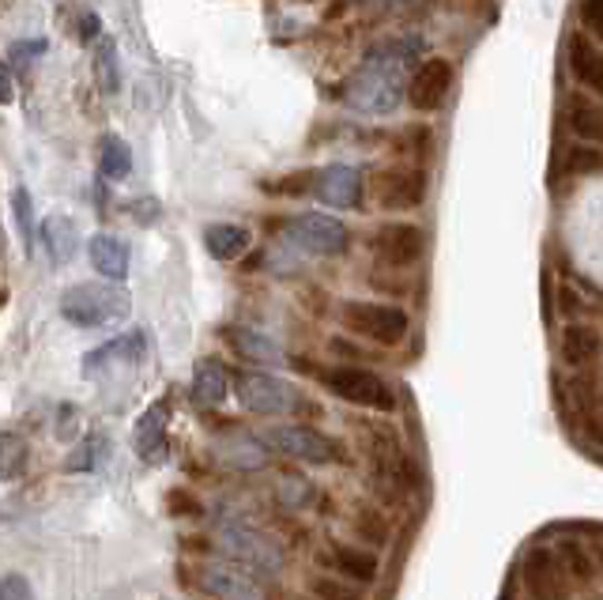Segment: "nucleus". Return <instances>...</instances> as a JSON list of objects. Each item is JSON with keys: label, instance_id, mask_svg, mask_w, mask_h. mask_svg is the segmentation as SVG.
I'll use <instances>...</instances> for the list:
<instances>
[{"label": "nucleus", "instance_id": "nucleus-1", "mask_svg": "<svg viewBox=\"0 0 603 600\" xmlns=\"http://www.w3.org/2000/svg\"><path fill=\"white\" fill-rule=\"evenodd\" d=\"M404 57L400 53H370L348 80V107L362 113H392L404 99Z\"/></svg>", "mask_w": 603, "mask_h": 600}, {"label": "nucleus", "instance_id": "nucleus-2", "mask_svg": "<svg viewBox=\"0 0 603 600\" xmlns=\"http://www.w3.org/2000/svg\"><path fill=\"white\" fill-rule=\"evenodd\" d=\"M132 310V299L121 283H76L61 294V318L80 329H99L124 321Z\"/></svg>", "mask_w": 603, "mask_h": 600}, {"label": "nucleus", "instance_id": "nucleus-3", "mask_svg": "<svg viewBox=\"0 0 603 600\" xmlns=\"http://www.w3.org/2000/svg\"><path fill=\"white\" fill-rule=\"evenodd\" d=\"M340 326L351 332V337H362L370 344H381V348H396L400 340L408 337L411 329V318L404 307L396 302H343L340 307Z\"/></svg>", "mask_w": 603, "mask_h": 600}, {"label": "nucleus", "instance_id": "nucleus-4", "mask_svg": "<svg viewBox=\"0 0 603 600\" xmlns=\"http://www.w3.org/2000/svg\"><path fill=\"white\" fill-rule=\"evenodd\" d=\"M321 382L332 397L348 400V404L370 408V412H396V393H392V386L366 367H332L321 374Z\"/></svg>", "mask_w": 603, "mask_h": 600}, {"label": "nucleus", "instance_id": "nucleus-5", "mask_svg": "<svg viewBox=\"0 0 603 600\" xmlns=\"http://www.w3.org/2000/svg\"><path fill=\"white\" fill-rule=\"evenodd\" d=\"M215 548L223 551L231 563H242L257 574H280L287 556L272 537H264L261 529L249 526H223L215 532Z\"/></svg>", "mask_w": 603, "mask_h": 600}, {"label": "nucleus", "instance_id": "nucleus-6", "mask_svg": "<svg viewBox=\"0 0 603 600\" xmlns=\"http://www.w3.org/2000/svg\"><path fill=\"white\" fill-rule=\"evenodd\" d=\"M348 242L351 234L336 216L305 212V216H294L291 223L283 227V246L310 257H340L348 250Z\"/></svg>", "mask_w": 603, "mask_h": 600}, {"label": "nucleus", "instance_id": "nucleus-7", "mask_svg": "<svg viewBox=\"0 0 603 600\" xmlns=\"http://www.w3.org/2000/svg\"><path fill=\"white\" fill-rule=\"evenodd\" d=\"M234 389H238L242 408H249V412H257V416H294V412H302V404H305L299 386H291L280 374H264V370L242 374Z\"/></svg>", "mask_w": 603, "mask_h": 600}, {"label": "nucleus", "instance_id": "nucleus-8", "mask_svg": "<svg viewBox=\"0 0 603 600\" xmlns=\"http://www.w3.org/2000/svg\"><path fill=\"white\" fill-rule=\"evenodd\" d=\"M257 438L268 446V450L283 453V457H294V461H305V464H329L336 461V442H329L321 431L305 423H275V427H261Z\"/></svg>", "mask_w": 603, "mask_h": 600}, {"label": "nucleus", "instance_id": "nucleus-9", "mask_svg": "<svg viewBox=\"0 0 603 600\" xmlns=\"http://www.w3.org/2000/svg\"><path fill=\"white\" fill-rule=\"evenodd\" d=\"M378 208L385 212H411L426 200V170L423 167H411V163H396V167H381L373 174L370 186Z\"/></svg>", "mask_w": 603, "mask_h": 600}, {"label": "nucleus", "instance_id": "nucleus-10", "mask_svg": "<svg viewBox=\"0 0 603 600\" xmlns=\"http://www.w3.org/2000/svg\"><path fill=\"white\" fill-rule=\"evenodd\" d=\"M197 586L212 600H268V589L257 570L231 559H212L197 570Z\"/></svg>", "mask_w": 603, "mask_h": 600}, {"label": "nucleus", "instance_id": "nucleus-11", "mask_svg": "<svg viewBox=\"0 0 603 600\" xmlns=\"http://www.w3.org/2000/svg\"><path fill=\"white\" fill-rule=\"evenodd\" d=\"M521 586H524V593H529V600H570V589H573L566 570L559 567L554 548H543V544L524 551Z\"/></svg>", "mask_w": 603, "mask_h": 600}, {"label": "nucleus", "instance_id": "nucleus-12", "mask_svg": "<svg viewBox=\"0 0 603 600\" xmlns=\"http://www.w3.org/2000/svg\"><path fill=\"white\" fill-rule=\"evenodd\" d=\"M426 234L415 223H381L370 234V250L381 269H411L423 257Z\"/></svg>", "mask_w": 603, "mask_h": 600}, {"label": "nucleus", "instance_id": "nucleus-13", "mask_svg": "<svg viewBox=\"0 0 603 600\" xmlns=\"http://www.w3.org/2000/svg\"><path fill=\"white\" fill-rule=\"evenodd\" d=\"M449 91H453V64L445 57H426L408 80V102L423 113H434L445 107Z\"/></svg>", "mask_w": 603, "mask_h": 600}, {"label": "nucleus", "instance_id": "nucleus-14", "mask_svg": "<svg viewBox=\"0 0 603 600\" xmlns=\"http://www.w3.org/2000/svg\"><path fill=\"white\" fill-rule=\"evenodd\" d=\"M321 570L336 578H348L355 586H373L381 574V563L373 556V548H359V544H329L324 551H318Z\"/></svg>", "mask_w": 603, "mask_h": 600}, {"label": "nucleus", "instance_id": "nucleus-15", "mask_svg": "<svg viewBox=\"0 0 603 600\" xmlns=\"http://www.w3.org/2000/svg\"><path fill=\"white\" fill-rule=\"evenodd\" d=\"M143 356H148V332L132 329V332H124V337L110 340V344L94 348L91 356H83V378H94L107 367H118V363H140Z\"/></svg>", "mask_w": 603, "mask_h": 600}, {"label": "nucleus", "instance_id": "nucleus-16", "mask_svg": "<svg viewBox=\"0 0 603 600\" xmlns=\"http://www.w3.org/2000/svg\"><path fill=\"white\" fill-rule=\"evenodd\" d=\"M167 423H170V400H155L148 408L137 427H132V450H137L143 461H162L167 457Z\"/></svg>", "mask_w": 603, "mask_h": 600}, {"label": "nucleus", "instance_id": "nucleus-17", "mask_svg": "<svg viewBox=\"0 0 603 600\" xmlns=\"http://www.w3.org/2000/svg\"><path fill=\"white\" fill-rule=\"evenodd\" d=\"M313 197L329 208H355L362 197V178L355 167H324L318 170V182H313Z\"/></svg>", "mask_w": 603, "mask_h": 600}, {"label": "nucleus", "instance_id": "nucleus-18", "mask_svg": "<svg viewBox=\"0 0 603 600\" xmlns=\"http://www.w3.org/2000/svg\"><path fill=\"white\" fill-rule=\"evenodd\" d=\"M600 351H603L600 329H592V326H566V329H562L559 356H562V363H566V367L585 370V367L596 363Z\"/></svg>", "mask_w": 603, "mask_h": 600}, {"label": "nucleus", "instance_id": "nucleus-19", "mask_svg": "<svg viewBox=\"0 0 603 600\" xmlns=\"http://www.w3.org/2000/svg\"><path fill=\"white\" fill-rule=\"evenodd\" d=\"M570 72L581 88L603 94V50L592 42V38H585V34L570 38Z\"/></svg>", "mask_w": 603, "mask_h": 600}, {"label": "nucleus", "instance_id": "nucleus-20", "mask_svg": "<svg viewBox=\"0 0 603 600\" xmlns=\"http://www.w3.org/2000/svg\"><path fill=\"white\" fill-rule=\"evenodd\" d=\"M88 257L94 264V272L107 276L110 283H121L129 276V246L113 234H94L88 242Z\"/></svg>", "mask_w": 603, "mask_h": 600}, {"label": "nucleus", "instance_id": "nucleus-21", "mask_svg": "<svg viewBox=\"0 0 603 600\" xmlns=\"http://www.w3.org/2000/svg\"><path fill=\"white\" fill-rule=\"evenodd\" d=\"M570 132L585 144H603V107L600 102L585 99V94H573L566 107Z\"/></svg>", "mask_w": 603, "mask_h": 600}, {"label": "nucleus", "instance_id": "nucleus-22", "mask_svg": "<svg viewBox=\"0 0 603 600\" xmlns=\"http://www.w3.org/2000/svg\"><path fill=\"white\" fill-rule=\"evenodd\" d=\"M227 393H231V378L219 359H200L193 370V397L200 404H223Z\"/></svg>", "mask_w": 603, "mask_h": 600}, {"label": "nucleus", "instance_id": "nucleus-23", "mask_svg": "<svg viewBox=\"0 0 603 600\" xmlns=\"http://www.w3.org/2000/svg\"><path fill=\"white\" fill-rule=\"evenodd\" d=\"M204 246L215 261H238L249 250V231L238 223H212L204 231Z\"/></svg>", "mask_w": 603, "mask_h": 600}, {"label": "nucleus", "instance_id": "nucleus-24", "mask_svg": "<svg viewBox=\"0 0 603 600\" xmlns=\"http://www.w3.org/2000/svg\"><path fill=\"white\" fill-rule=\"evenodd\" d=\"M554 556H559V567L566 570L570 586H589L592 578H596V563H592L589 548L581 544V540H559L554 544Z\"/></svg>", "mask_w": 603, "mask_h": 600}, {"label": "nucleus", "instance_id": "nucleus-25", "mask_svg": "<svg viewBox=\"0 0 603 600\" xmlns=\"http://www.w3.org/2000/svg\"><path fill=\"white\" fill-rule=\"evenodd\" d=\"M231 344L238 348V356L253 359V363H280L283 359L280 340L268 337V332H261V329H234Z\"/></svg>", "mask_w": 603, "mask_h": 600}, {"label": "nucleus", "instance_id": "nucleus-26", "mask_svg": "<svg viewBox=\"0 0 603 600\" xmlns=\"http://www.w3.org/2000/svg\"><path fill=\"white\" fill-rule=\"evenodd\" d=\"M42 242L50 246V257L57 264H64L80 246V234H76V223L69 216H53L50 223L42 227Z\"/></svg>", "mask_w": 603, "mask_h": 600}, {"label": "nucleus", "instance_id": "nucleus-27", "mask_svg": "<svg viewBox=\"0 0 603 600\" xmlns=\"http://www.w3.org/2000/svg\"><path fill=\"white\" fill-rule=\"evenodd\" d=\"M264 450H268V446L257 434H242V438L231 434L223 446H219V457H223V461H231V464H238V469H261V464H264Z\"/></svg>", "mask_w": 603, "mask_h": 600}, {"label": "nucleus", "instance_id": "nucleus-28", "mask_svg": "<svg viewBox=\"0 0 603 600\" xmlns=\"http://www.w3.org/2000/svg\"><path fill=\"white\" fill-rule=\"evenodd\" d=\"M351 529H355V537L370 548H381L389 540V518L381 510L366 507V502L355 507V513H351Z\"/></svg>", "mask_w": 603, "mask_h": 600}, {"label": "nucleus", "instance_id": "nucleus-29", "mask_svg": "<svg viewBox=\"0 0 603 600\" xmlns=\"http://www.w3.org/2000/svg\"><path fill=\"white\" fill-rule=\"evenodd\" d=\"M99 170L107 182H121V178L132 174V151L121 137H107L102 140V156H99Z\"/></svg>", "mask_w": 603, "mask_h": 600}, {"label": "nucleus", "instance_id": "nucleus-30", "mask_svg": "<svg viewBox=\"0 0 603 600\" xmlns=\"http://www.w3.org/2000/svg\"><path fill=\"white\" fill-rule=\"evenodd\" d=\"M275 499H280V507H287V510H302V507H310V499H313V483L305 480L302 472H283L280 483H275Z\"/></svg>", "mask_w": 603, "mask_h": 600}, {"label": "nucleus", "instance_id": "nucleus-31", "mask_svg": "<svg viewBox=\"0 0 603 600\" xmlns=\"http://www.w3.org/2000/svg\"><path fill=\"white\" fill-rule=\"evenodd\" d=\"M310 593H313V600H366L355 582H348V578H336V574L310 578Z\"/></svg>", "mask_w": 603, "mask_h": 600}, {"label": "nucleus", "instance_id": "nucleus-32", "mask_svg": "<svg viewBox=\"0 0 603 600\" xmlns=\"http://www.w3.org/2000/svg\"><path fill=\"white\" fill-rule=\"evenodd\" d=\"M118 50H113V42H102L99 46V57H94V72H99V83L102 91L113 94L118 91V57H113Z\"/></svg>", "mask_w": 603, "mask_h": 600}, {"label": "nucleus", "instance_id": "nucleus-33", "mask_svg": "<svg viewBox=\"0 0 603 600\" xmlns=\"http://www.w3.org/2000/svg\"><path fill=\"white\" fill-rule=\"evenodd\" d=\"M167 510L174 513V518H204V502L193 499L185 488H178V491H170L167 494Z\"/></svg>", "mask_w": 603, "mask_h": 600}, {"label": "nucleus", "instance_id": "nucleus-34", "mask_svg": "<svg viewBox=\"0 0 603 600\" xmlns=\"http://www.w3.org/2000/svg\"><path fill=\"white\" fill-rule=\"evenodd\" d=\"M12 204H16V223H19V231H23L27 246H31V238H34V208H31V193H27V189H16V193H12Z\"/></svg>", "mask_w": 603, "mask_h": 600}, {"label": "nucleus", "instance_id": "nucleus-35", "mask_svg": "<svg viewBox=\"0 0 603 600\" xmlns=\"http://www.w3.org/2000/svg\"><path fill=\"white\" fill-rule=\"evenodd\" d=\"M313 182H318V174H313V170H302V174H287L283 182L264 186V189H272V193H283V197H299V193H313Z\"/></svg>", "mask_w": 603, "mask_h": 600}, {"label": "nucleus", "instance_id": "nucleus-36", "mask_svg": "<svg viewBox=\"0 0 603 600\" xmlns=\"http://www.w3.org/2000/svg\"><path fill=\"white\" fill-rule=\"evenodd\" d=\"M99 453H102V438H91L88 446H80V450L72 453V461H64V469H69V472L94 469V464H99Z\"/></svg>", "mask_w": 603, "mask_h": 600}, {"label": "nucleus", "instance_id": "nucleus-37", "mask_svg": "<svg viewBox=\"0 0 603 600\" xmlns=\"http://www.w3.org/2000/svg\"><path fill=\"white\" fill-rule=\"evenodd\" d=\"M0 600H34V589L23 574H4V582H0Z\"/></svg>", "mask_w": 603, "mask_h": 600}, {"label": "nucleus", "instance_id": "nucleus-38", "mask_svg": "<svg viewBox=\"0 0 603 600\" xmlns=\"http://www.w3.org/2000/svg\"><path fill=\"white\" fill-rule=\"evenodd\" d=\"M581 19H585L589 31L603 38V0H581Z\"/></svg>", "mask_w": 603, "mask_h": 600}, {"label": "nucleus", "instance_id": "nucleus-39", "mask_svg": "<svg viewBox=\"0 0 603 600\" xmlns=\"http://www.w3.org/2000/svg\"><path fill=\"white\" fill-rule=\"evenodd\" d=\"M404 140H408V151H411V156H426V151H430V129L423 126V129H408L404 132Z\"/></svg>", "mask_w": 603, "mask_h": 600}, {"label": "nucleus", "instance_id": "nucleus-40", "mask_svg": "<svg viewBox=\"0 0 603 600\" xmlns=\"http://www.w3.org/2000/svg\"><path fill=\"white\" fill-rule=\"evenodd\" d=\"M132 208H137L140 223H155V219H159V204H155V200H137Z\"/></svg>", "mask_w": 603, "mask_h": 600}, {"label": "nucleus", "instance_id": "nucleus-41", "mask_svg": "<svg viewBox=\"0 0 603 600\" xmlns=\"http://www.w3.org/2000/svg\"><path fill=\"white\" fill-rule=\"evenodd\" d=\"M0 83H4V94H0V99H4V107L8 102L16 99V76H12V64L4 61V69H0Z\"/></svg>", "mask_w": 603, "mask_h": 600}, {"label": "nucleus", "instance_id": "nucleus-42", "mask_svg": "<svg viewBox=\"0 0 603 600\" xmlns=\"http://www.w3.org/2000/svg\"><path fill=\"white\" fill-rule=\"evenodd\" d=\"M80 42H91V38H99V16H83L80 19Z\"/></svg>", "mask_w": 603, "mask_h": 600}, {"label": "nucleus", "instance_id": "nucleus-43", "mask_svg": "<svg viewBox=\"0 0 603 600\" xmlns=\"http://www.w3.org/2000/svg\"><path fill=\"white\" fill-rule=\"evenodd\" d=\"M4 450H8V457H4V476H12V472H16V457H19V453H16V434L4 438Z\"/></svg>", "mask_w": 603, "mask_h": 600}, {"label": "nucleus", "instance_id": "nucleus-44", "mask_svg": "<svg viewBox=\"0 0 603 600\" xmlns=\"http://www.w3.org/2000/svg\"><path fill=\"white\" fill-rule=\"evenodd\" d=\"M370 4H381V8H408L411 0H370Z\"/></svg>", "mask_w": 603, "mask_h": 600}, {"label": "nucleus", "instance_id": "nucleus-45", "mask_svg": "<svg viewBox=\"0 0 603 600\" xmlns=\"http://www.w3.org/2000/svg\"><path fill=\"white\" fill-rule=\"evenodd\" d=\"M596 559H600V567H603V544H600V551H596Z\"/></svg>", "mask_w": 603, "mask_h": 600}]
</instances>
